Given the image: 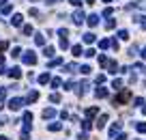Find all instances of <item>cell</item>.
I'll return each mask as SVG.
<instances>
[{"label": "cell", "mask_w": 146, "mask_h": 140, "mask_svg": "<svg viewBox=\"0 0 146 140\" xmlns=\"http://www.w3.org/2000/svg\"><path fill=\"white\" fill-rule=\"evenodd\" d=\"M24 63H26V65H34V63H37V56H34L32 52H26V56H24Z\"/></svg>", "instance_id": "6da1fadb"}, {"label": "cell", "mask_w": 146, "mask_h": 140, "mask_svg": "<svg viewBox=\"0 0 146 140\" xmlns=\"http://www.w3.org/2000/svg\"><path fill=\"white\" fill-rule=\"evenodd\" d=\"M22 104H24V102H22V99H11L9 108H11V110H20V108H22Z\"/></svg>", "instance_id": "7a4b0ae2"}, {"label": "cell", "mask_w": 146, "mask_h": 140, "mask_svg": "<svg viewBox=\"0 0 146 140\" xmlns=\"http://www.w3.org/2000/svg\"><path fill=\"white\" fill-rule=\"evenodd\" d=\"M84 41H86V43H93V41H95V35H90V33L84 35Z\"/></svg>", "instance_id": "3957f363"}, {"label": "cell", "mask_w": 146, "mask_h": 140, "mask_svg": "<svg viewBox=\"0 0 146 140\" xmlns=\"http://www.w3.org/2000/svg\"><path fill=\"white\" fill-rule=\"evenodd\" d=\"M82 19H84V15L78 11V13H75V19H73V22H75V24H82Z\"/></svg>", "instance_id": "277c9868"}, {"label": "cell", "mask_w": 146, "mask_h": 140, "mask_svg": "<svg viewBox=\"0 0 146 140\" xmlns=\"http://www.w3.org/2000/svg\"><path fill=\"white\" fill-rule=\"evenodd\" d=\"M97 22H99V17H97V15H93V17H88V24H90V26H95Z\"/></svg>", "instance_id": "5b68a950"}, {"label": "cell", "mask_w": 146, "mask_h": 140, "mask_svg": "<svg viewBox=\"0 0 146 140\" xmlns=\"http://www.w3.org/2000/svg\"><path fill=\"white\" fill-rule=\"evenodd\" d=\"M9 73H11V76H13V78H20V73H22V71H20V69H17V67H15V69H11Z\"/></svg>", "instance_id": "8992f818"}, {"label": "cell", "mask_w": 146, "mask_h": 140, "mask_svg": "<svg viewBox=\"0 0 146 140\" xmlns=\"http://www.w3.org/2000/svg\"><path fill=\"white\" fill-rule=\"evenodd\" d=\"M13 24H15V26L22 24V15H15V17H13Z\"/></svg>", "instance_id": "52a82bcc"}, {"label": "cell", "mask_w": 146, "mask_h": 140, "mask_svg": "<svg viewBox=\"0 0 146 140\" xmlns=\"http://www.w3.org/2000/svg\"><path fill=\"white\" fill-rule=\"evenodd\" d=\"M80 52H82V48H80V45H75V48H73V54H75V56H80Z\"/></svg>", "instance_id": "ba28073f"}, {"label": "cell", "mask_w": 146, "mask_h": 140, "mask_svg": "<svg viewBox=\"0 0 146 140\" xmlns=\"http://www.w3.org/2000/svg\"><path fill=\"white\" fill-rule=\"evenodd\" d=\"M71 5H75V7H78V5H80V0H71Z\"/></svg>", "instance_id": "9c48e42d"}, {"label": "cell", "mask_w": 146, "mask_h": 140, "mask_svg": "<svg viewBox=\"0 0 146 140\" xmlns=\"http://www.w3.org/2000/svg\"><path fill=\"white\" fill-rule=\"evenodd\" d=\"M0 140H9V138H5V136H0Z\"/></svg>", "instance_id": "30bf717a"}, {"label": "cell", "mask_w": 146, "mask_h": 140, "mask_svg": "<svg viewBox=\"0 0 146 140\" xmlns=\"http://www.w3.org/2000/svg\"><path fill=\"white\" fill-rule=\"evenodd\" d=\"M0 5H5V0H0Z\"/></svg>", "instance_id": "8fae6325"}]
</instances>
